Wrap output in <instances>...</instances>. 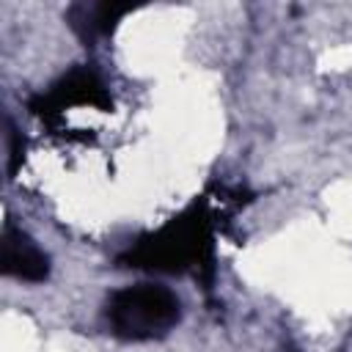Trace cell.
I'll return each instance as SVG.
<instances>
[{
  "label": "cell",
  "mask_w": 352,
  "mask_h": 352,
  "mask_svg": "<svg viewBox=\"0 0 352 352\" xmlns=\"http://www.w3.org/2000/svg\"><path fill=\"white\" fill-rule=\"evenodd\" d=\"M116 261L129 270L192 275L209 289L214 280V231L206 198H195L157 231L138 236Z\"/></svg>",
  "instance_id": "6da1fadb"
},
{
  "label": "cell",
  "mask_w": 352,
  "mask_h": 352,
  "mask_svg": "<svg viewBox=\"0 0 352 352\" xmlns=\"http://www.w3.org/2000/svg\"><path fill=\"white\" fill-rule=\"evenodd\" d=\"M104 319L110 333L121 341H154L179 324L182 302L168 286L135 283L107 297Z\"/></svg>",
  "instance_id": "7a4b0ae2"
},
{
  "label": "cell",
  "mask_w": 352,
  "mask_h": 352,
  "mask_svg": "<svg viewBox=\"0 0 352 352\" xmlns=\"http://www.w3.org/2000/svg\"><path fill=\"white\" fill-rule=\"evenodd\" d=\"M74 104H91L96 110L113 107L107 85L91 66H74L66 74H60L47 91L30 96L28 110L36 118H41L44 124H55L63 116V110H69Z\"/></svg>",
  "instance_id": "3957f363"
},
{
  "label": "cell",
  "mask_w": 352,
  "mask_h": 352,
  "mask_svg": "<svg viewBox=\"0 0 352 352\" xmlns=\"http://www.w3.org/2000/svg\"><path fill=\"white\" fill-rule=\"evenodd\" d=\"M0 270L25 283H44L50 278V256L22 228L6 220L0 236Z\"/></svg>",
  "instance_id": "277c9868"
},
{
  "label": "cell",
  "mask_w": 352,
  "mask_h": 352,
  "mask_svg": "<svg viewBox=\"0 0 352 352\" xmlns=\"http://www.w3.org/2000/svg\"><path fill=\"white\" fill-rule=\"evenodd\" d=\"M132 11L135 6H124V3H77L69 8L66 16L74 33L85 41V47H91L96 36H110L121 22V16Z\"/></svg>",
  "instance_id": "5b68a950"
},
{
  "label": "cell",
  "mask_w": 352,
  "mask_h": 352,
  "mask_svg": "<svg viewBox=\"0 0 352 352\" xmlns=\"http://www.w3.org/2000/svg\"><path fill=\"white\" fill-rule=\"evenodd\" d=\"M22 157H25V140H19L14 129H8V173L16 170Z\"/></svg>",
  "instance_id": "8992f818"
}]
</instances>
